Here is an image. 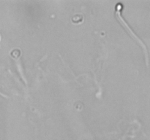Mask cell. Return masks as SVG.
Returning a JSON list of instances; mask_svg holds the SVG:
<instances>
[{
  "label": "cell",
  "mask_w": 150,
  "mask_h": 140,
  "mask_svg": "<svg viewBox=\"0 0 150 140\" xmlns=\"http://www.w3.org/2000/svg\"><path fill=\"white\" fill-rule=\"evenodd\" d=\"M0 37H1V36H0ZM0 94H1V95H2L3 96H5V97H7V96H5V95H4V94H3V93H0Z\"/></svg>",
  "instance_id": "obj_2"
},
{
  "label": "cell",
  "mask_w": 150,
  "mask_h": 140,
  "mask_svg": "<svg viewBox=\"0 0 150 140\" xmlns=\"http://www.w3.org/2000/svg\"><path fill=\"white\" fill-rule=\"evenodd\" d=\"M122 4H120V3H119V4H117V5H116V13H115L116 17H117V18L118 19V20H119V22L120 23V24H121L122 26L125 28V30L128 32L129 34H130V36L133 38V39H136V40L137 41L139 44H140V45L142 46V48H143L144 52V54H145L146 64V65L148 66L149 65V54H148V50H147V48H146V45H145V44L144 43L143 41H142V39L139 37V36H138V35H136V34L133 32V29H132L131 28H130V26H129L128 23H127V22L125 21V20L123 18L122 15Z\"/></svg>",
  "instance_id": "obj_1"
}]
</instances>
